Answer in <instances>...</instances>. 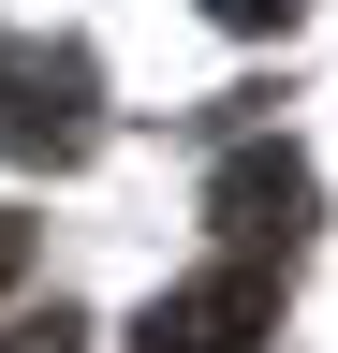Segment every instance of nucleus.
<instances>
[{
  "label": "nucleus",
  "mask_w": 338,
  "mask_h": 353,
  "mask_svg": "<svg viewBox=\"0 0 338 353\" xmlns=\"http://www.w3.org/2000/svg\"><path fill=\"white\" fill-rule=\"evenodd\" d=\"M0 148L15 162H74L89 148V59L74 44H0Z\"/></svg>",
  "instance_id": "nucleus-1"
},
{
  "label": "nucleus",
  "mask_w": 338,
  "mask_h": 353,
  "mask_svg": "<svg viewBox=\"0 0 338 353\" xmlns=\"http://www.w3.org/2000/svg\"><path fill=\"white\" fill-rule=\"evenodd\" d=\"M265 324H279V280L265 265H221V280H191V294H147L133 353H250Z\"/></svg>",
  "instance_id": "nucleus-2"
},
{
  "label": "nucleus",
  "mask_w": 338,
  "mask_h": 353,
  "mask_svg": "<svg viewBox=\"0 0 338 353\" xmlns=\"http://www.w3.org/2000/svg\"><path fill=\"white\" fill-rule=\"evenodd\" d=\"M206 206H221V236H235V250H294L324 192H309V162H294V148H235Z\"/></svg>",
  "instance_id": "nucleus-3"
},
{
  "label": "nucleus",
  "mask_w": 338,
  "mask_h": 353,
  "mask_svg": "<svg viewBox=\"0 0 338 353\" xmlns=\"http://www.w3.org/2000/svg\"><path fill=\"white\" fill-rule=\"evenodd\" d=\"M0 353H74V309H45V324H15Z\"/></svg>",
  "instance_id": "nucleus-4"
},
{
  "label": "nucleus",
  "mask_w": 338,
  "mask_h": 353,
  "mask_svg": "<svg viewBox=\"0 0 338 353\" xmlns=\"http://www.w3.org/2000/svg\"><path fill=\"white\" fill-rule=\"evenodd\" d=\"M206 15H221V30H279L294 0H206Z\"/></svg>",
  "instance_id": "nucleus-5"
},
{
  "label": "nucleus",
  "mask_w": 338,
  "mask_h": 353,
  "mask_svg": "<svg viewBox=\"0 0 338 353\" xmlns=\"http://www.w3.org/2000/svg\"><path fill=\"white\" fill-rule=\"evenodd\" d=\"M15 265H30V221H15V206H0V280H15Z\"/></svg>",
  "instance_id": "nucleus-6"
}]
</instances>
